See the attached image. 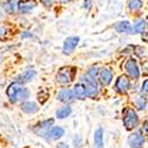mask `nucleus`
Listing matches in <instances>:
<instances>
[{"label":"nucleus","mask_w":148,"mask_h":148,"mask_svg":"<svg viewBox=\"0 0 148 148\" xmlns=\"http://www.w3.org/2000/svg\"><path fill=\"white\" fill-rule=\"evenodd\" d=\"M6 92H7V96L12 103H14L17 101H24L30 96V91L26 88H24L23 84L18 83V82L12 83L7 88Z\"/></svg>","instance_id":"f257e3e1"},{"label":"nucleus","mask_w":148,"mask_h":148,"mask_svg":"<svg viewBox=\"0 0 148 148\" xmlns=\"http://www.w3.org/2000/svg\"><path fill=\"white\" fill-rule=\"evenodd\" d=\"M138 121H139V119H138L136 113H135V110L134 109H128L125 117H123V125H125L126 129H128V130L134 129L138 126Z\"/></svg>","instance_id":"f03ea898"},{"label":"nucleus","mask_w":148,"mask_h":148,"mask_svg":"<svg viewBox=\"0 0 148 148\" xmlns=\"http://www.w3.org/2000/svg\"><path fill=\"white\" fill-rule=\"evenodd\" d=\"M73 76H75V71L70 68H62L59 72L57 73V82L60 84H68L72 81Z\"/></svg>","instance_id":"7ed1b4c3"},{"label":"nucleus","mask_w":148,"mask_h":148,"mask_svg":"<svg viewBox=\"0 0 148 148\" xmlns=\"http://www.w3.org/2000/svg\"><path fill=\"white\" fill-rule=\"evenodd\" d=\"M128 143H129V146L132 148H142V146L145 143V136L141 133L135 132L132 135H129Z\"/></svg>","instance_id":"20e7f679"},{"label":"nucleus","mask_w":148,"mask_h":148,"mask_svg":"<svg viewBox=\"0 0 148 148\" xmlns=\"http://www.w3.org/2000/svg\"><path fill=\"white\" fill-rule=\"evenodd\" d=\"M126 70L128 72V75L130 77H133L134 79H138L140 77V70H139V66L136 64V60L133 59V58H129L126 63Z\"/></svg>","instance_id":"39448f33"},{"label":"nucleus","mask_w":148,"mask_h":148,"mask_svg":"<svg viewBox=\"0 0 148 148\" xmlns=\"http://www.w3.org/2000/svg\"><path fill=\"white\" fill-rule=\"evenodd\" d=\"M78 42H79L78 37H69V38H66V40L64 42V45H63V53L64 55L72 53V51L75 50L76 46L78 45Z\"/></svg>","instance_id":"423d86ee"},{"label":"nucleus","mask_w":148,"mask_h":148,"mask_svg":"<svg viewBox=\"0 0 148 148\" xmlns=\"http://www.w3.org/2000/svg\"><path fill=\"white\" fill-rule=\"evenodd\" d=\"M130 87V82L126 76H120L115 83V89L120 94H125Z\"/></svg>","instance_id":"0eeeda50"},{"label":"nucleus","mask_w":148,"mask_h":148,"mask_svg":"<svg viewBox=\"0 0 148 148\" xmlns=\"http://www.w3.org/2000/svg\"><path fill=\"white\" fill-rule=\"evenodd\" d=\"M85 88V94H87L88 97H96L98 94V88L97 84L94 79H85V83L83 84Z\"/></svg>","instance_id":"6e6552de"},{"label":"nucleus","mask_w":148,"mask_h":148,"mask_svg":"<svg viewBox=\"0 0 148 148\" xmlns=\"http://www.w3.org/2000/svg\"><path fill=\"white\" fill-rule=\"evenodd\" d=\"M64 135V129L62 127H52L50 130H47L44 136H46V140H58L59 138H62Z\"/></svg>","instance_id":"1a4fd4ad"},{"label":"nucleus","mask_w":148,"mask_h":148,"mask_svg":"<svg viewBox=\"0 0 148 148\" xmlns=\"http://www.w3.org/2000/svg\"><path fill=\"white\" fill-rule=\"evenodd\" d=\"M57 98L58 101L63 102V103H70L73 101V98H75V95H73V91L70 90V89H62L58 95H57Z\"/></svg>","instance_id":"9d476101"},{"label":"nucleus","mask_w":148,"mask_h":148,"mask_svg":"<svg viewBox=\"0 0 148 148\" xmlns=\"http://www.w3.org/2000/svg\"><path fill=\"white\" fill-rule=\"evenodd\" d=\"M37 6V3L34 0H21L18 3V10L21 13H27V12L32 11Z\"/></svg>","instance_id":"9b49d317"},{"label":"nucleus","mask_w":148,"mask_h":148,"mask_svg":"<svg viewBox=\"0 0 148 148\" xmlns=\"http://www.w3.org/2000/svg\"><path fill=\"white\" fill-rule=\"evenodd\" d=\"M98 76H100V81L103 85H109L110 82L113 79V72L110 71L109 69H102L100 70V73H98Z\"/></svg>","instance_id":"f8f14e48"},{"label":"nucleus","mask_w":148,"mask_h":148,"mask_svg":"<svg viewBox=\"0 0 148 148\" xmlns=\"http://www.w3.org/2000/svg\"><path fill=\"white\" fill-rule=\"evenodd\" d=\"M20 108H21V110H23L24 113L30 114V115H31V114H36V113L39 110V108H38V106H37V103H34V102H30V101L21 103Z\"/></svg>","instance_id":"ddd939ff"},{"label":"nucleus","mask_w":148,"mask_h":148,"mask_svg":"<svg viewBox=\"0 0 148 148\" xmlns=\"http://www.w3.org/2000/svg\"><path fill=\"white\" fill-rule=\"evenodd\" d=\"M34 76H36V71L34 70H26L25 72H23L20 76L17 77V82L20 83V84L27 83V82L32 81Z\"/></svg>","instance_id":"4468645a"},{"label":"nucleus","mask_w":148,"mask_h":148,"mask_svg":"<svg viewBox=\"0 0 148 148\" xmlns=\"http://www.w3.org/2000/svg\"><path fill=\"white\" fill-rule=\"evenodd\" d=\"M94 142H95V148H103L104 147V142H103V129L101 127L97 128L96 132H95Z\"/></svg>","instance_id":"2eb2a0df"},{"label":"nucleus","mask_w":148,"mask_h":148,"mask_svg":"<svg viewBox=\"0 0 148 148\" xmlns=\"http://www.w3.org/2000/svg\"><path fill=\"white\" fill-rule=\"evenodd\" d=\"M0 6L5 10L7 13H14V11H16V1L14 0H1Z\"/></svg>","instance_id":"dca6fc26"},{"label":"nucleus","mask_w":148,"mask_h":148,"mask_svg":"<svg viewBox=\"0 0 148 148\" xmlns=\"http://www.w3.org/2000/svg\"><path fill=\"white\" fill-rule=\"evenodd\" d=\"M115 30L120 33H129L132 31V26L128 21H120L115 25Z\"/></svg>","instance_id":"f3484780"},{"label":"nucleus","mask_w":148,"mask_h":148,"mask_svg":"<svg viewBox=\"0 0 148 148\" xmlns=\"http://www.w3.org/2000/svg\"><path fill=\"white\" fill-rule=\"evenodd\" d=\"M73 95H75L77 98H81V100H83V98L87 97V94H85V88L83 83H78L75 85V88H73Z\"/></svg>","instance_id":"a211bd4d"},{"label":"nucleus","mask_w":148,"mask_h":148,"mask_svg":"<svg viewBox=\"0 0 148 148\" xmlns=\"http://www.w3.org/2000/svg\"><path fill=\"white\" fill-rule=\"evenodd\" d=\"M70 114H71V108H70V107H63V108H60L59 110H57L56 116H57L58 119H65V117H68Z\"/></svg>","instance_id":"6ab92c4d"},{"label":"nucleus","mask_w":148,"mask_h":148,"mask_svg":"<svg viewBox=\"0 0 148 148\" xmlns=\"http://www.w3.org/2000/svg\"><path fill=\"white\" fill-rule=\"evenodd\" d=\"M146 25H147L146 20H140V21H138V23L132 27L133 33H140V32H143V30L146 29Z\"/></svg>","instance_id":"aec40b11"},{"label":"nucleus","mask_w":148,"mask_h":148,"mask_svg":"<svg viewBox=\"0 0 148 148\" xmlns=\"http://www.w3.org/2000/svg\"><path fill=\"white\" fill-rule=\"evenodd\" d=\"M142 1L141 0H129L128 1V7H129V10L130 11H138V10H140L141 7H142Z\"/></svg>","instance_id":"412c9836"},{"label":"nucleus","mask_w":148,"mask_h":148,"mask_svg":"<svg viewBox=\"0 0 148 148\" xmlns=\"http://www.w3.org/2000/svg\"><path fill=\"white\" fill-rule=\"evenodd\" d=\"M53 119H50V120H46V121H43L42 123H39V125L38 126H37V127H38L39 129H44V130H49V129H50V127L53 125ZM45 132V133H46Z\"/></svg>","instance_id":"4be33fe9"},{"label":"nucleus","mask_w":148,"mask_h":148,"mask_svg":"<svg viewBox=\"0 0 148 148\" xmlns=\"http://www.w3.org/2000/svg\"><path fill=\"white\" fill-rule=\"evenodd\" d=\"M88 77L90 78V79H96V77L98 76V68H96V66H92V68H90L89 70H88Z\"/></svg>","instance_id":"5701e85b"},{"label":"nucleus","mask_w":148,"mask_h":148,"mask_svg":"<svg viewBox=\"0 0 148 148\" xmlns=\"http://www.w3.org/2000/svg\"><path fill=\"white\" fill-rule=\"evenodd\" d=\"M146 102H147L146 96L138 98V107H139V109H145L146 108Z\"/></svg>","instance_id":"b1692460"},{"label":"nucleus","mask_w":148,"mask_h":148,"mask_svg":"<svg viewBox=\"0 0 148 148\" xmlns=\"http://www.w3.org/2000/svg\"><path fill=\"white\" fill-rule=\"evenodd\" d=\"M147 87H148V81H145L142 84V94L145 92V95H147Z\"/></svg>","instance_id":"393cba45"},{"label":"nucleus","mask_w":148,"mask_h":148,"mask_svg":"<svg viewBox=\"0 0 148 148\" xmlns=\"http://www.w3.org/2000/svg\"><path fill=\"white\" fill-rule=\"evenodd\" d=\"M5 34H6V29L0 26V38H1V37H4Z\"/></svg>","instance_id":"a878e982"},{"label":"nucleus","mask_w":148,"mask_h":148,"mask_svg":"<svg viewBox=\"0 0 148 148\" xmlns=\"http://www.w3.org/2000/svg\"><path fill=\"white\" fill-rule=\"evenodd\" d=\"M42 3L46 6H51L52 5V0H42Z\"/></svg>","instance_id":"bb28decb"},{"label":"nucleus","mask_w":148,"mask_h":148,"mask_svg":"<svg viewBox=\"0 0 148 148\" xmlns=\"http://www.w3.org/2000/svg\"><path fill=\"white\" fill-rule=\"evenodd\" d=\"M57 148H69V146H68V145H65V143H58Z\"/></svg>","instance_id":"cd10ccee"},{"label":"nucleus","mask_w":148,"mask_h":148,"mask_svg":"<svg viewBox=\"0 0 148 148\" xmlns=\"http://www.w3.org/2000/svg\"><path fill=\"white\" fill-rule=\"evenodd\" d=\"M85 7L90 8V0H85Z\"/></svg>","instance_id":"c85d7f7f"}]
</instances>
